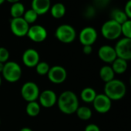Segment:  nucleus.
I'll list each match as a JSON object with an SVG mask.
<instances>
[{"label":"nucleus","instance_id":"obj_30","mask_svg":"<svg viewBox=\"0 0 131 131\" xmlns=\"http://www.w3.org/2000/svg\"><path fill=\"white\" fill-rule=\"evenodd\" d=\"M84 131H100V129L96 124L90 123V124H88L85 127Z\"/></svg>","mask_w":131,"mask_h":131},{"label":"nucleus","instance_id":"obj_12","mask_svg":"<svg viewBox=\"0 0 131 131\" xmlns=\"http://www.w3.org/2000/svg\"><path fill=\"white\" fill-rule=\"evenodd\" d=\"M26 36L35 42H42L47 37V31L42 26L33 25L29 26Z\"/></svg>","mask_w":131,"mask_h":131},{"label":"nucleus","instance_id":"obj_36","mask_svg":"<svg viewBox=\"0 0 131 131\" xmlns=\"http://www.w3.org/2000/svg\"><path fill=\"white\" fill-rule=\"evenodd\" d=\"M7 1L9 2V3H18V2H19V0H7Z\"/></svg>","mask_w":131,"mask_h":131},{"label":"nucleus","instance_id":"obj_4","mask_svg":"<svg viewBox=\"0 0 131 131\" xmlns=\"http://www.w3.org/2000/svg\"><path fill=\"white\" fill-rule=\"evenodd\" d=\"M2 73L6 81L9 83H16L19 81L22 77V69L17 62L10 61L4 64Z\"/></svg>","mask_w":131,"mask_h":131},{"label":"nucleus","instance_id":"obj_8","mask_svg":"<svg viewBox=\"0 0 131 131\" xmlns=\"http://www.w3.org/2000/svg\"><path fill=\"white\" fill-rule=\"evenodd\" d=\"M29 29V24L23 17L13 18L10 21V29L12 32L18 37L26 36Z\"/></svg>","mask_w":131,"mask_h":131},{"label":"nucleus","instance_id":"obj_3","mask_svg":"<svg viewBox=\"0 0 131 131\" xmlns=\"http://www.w3.org/2000/svg\"><path fill=\"white\" fill-rule=\"evenodd\" d=\"M101 34L108 40L118 39L122 35L121 25L112 19H109L102 25Z\"/></svg>","mask_w":131,"mask_h":131},{"label":"nucleus","instance_id":"obj_31","mask_svg":"<svg viewBox=\"0 0 131 131\" xmlns=\"http://www.w3.org/2000/svg\"><path fill=\"white\" fill-rule=\"evenodd\" d=\"M95 1L100 7H105L109 4L110 0H95Z\"/></svg>","mask_w":131,"mask_h":131},{"label":"nucleus","instance_id":"obj_29","mask_svg":"<svg viewBox=\"0 0 131 131\" xmlns=\"http://www.w3.org/2000/svg\"><path fill=\"white\" fill-rule=\"evenodd\" d=\"M123 11L126 13L127 18L129 19H131V0H128L126 3Z\"/></svg>","mask_w":131,"mask_h":131},{"label":"nucleus","instance_id":"obj_23","mask_svg":"<svg viewBox=\"0 0 131 131\" xmlns=\"http://www.w3.org/2000/svg\"><path fill=\"white\" fill-rule=\"evenodd\" d=\"M77 116L82 119V120H88L92 117V110L90 107L88 106H79L77 110Z\"/></svg>","mask_w":131,"mask_h":131},{"label":"nucleus","instance_id":"obj_1","mask_svg":"<svg viewBox=\"0 0 131 131\" xmlns=\"http://www.w3.org/2000/svg\"><path fill=\"white\" fill-rule=\"evenodd\" d=\"M57 104L59 110L65 114H73L77 112L79 107L77 96L70 90L62 92L57 98Z\"/></svg>","mask_w":131,"mask_h":131},{"label":"nucleus","instance_id":"obj_22","mask_svg":"<svg viewBox=\"0 0 131 131\" xmlns=\"http://www.w3.org/2000/svg\"><path fill=\"white\" fill-rule=\"evenodd\" d=\"M25 6L23 3L18 2L13 3L10 8V15L13 18H19L23 17L25 13Z\"/></svg>","mask_w":131,"mask_h":131},{"label":"nucleus","instance_id":"obj_37","mask_svg":"<svg viewBox=\"0 0 131 131\" xmlns=\"http://www.w3.org/2000/svg\"><path fill=\"white\" fill-rule=\"evenodd\" d=\"M5 1H6V0H0V6H1L2 4H3Z\"/></svg>","mask_w":131,"mask_h":131},{"label":"nucleus","instance_id":"obj_32","mask_svg":"<svg viewBox=\"0 0 131 131\" xmlns=\"http://www.w3.org/2000/svg\"><path fill=\"white\" fill-rule=\"evenodd\" d=\"M83 52L86 55H90L93 52V47H92V46H83Z\"/></svg>","mask_w":131,"mask_h":131},{"label":"nucleus","instance_id":"obj_14","mask_svg":"<svg viewBox=\"0 0 131 131\" xmlns=\"http://www.w3.org/2000/svg\"><path fill=\"white\" fill-rule=\"evenodd\" d=\"M39 105L45 108L52 107L57 102V96L54 91L51 90H46L39 93Z\"/></svg>","mask_w":131,"mask_h":131},{"label":"nucleus","instance_id":"obj_7","mask_svg":"<svg viewBox=\"0 0 131 131\" xmlns=\"http://www.w3.org/2000/svg\"><path fill=\"white\" fill-rule=\"evenodd\" d=\"M39 89L36 83L33 82H26L21 89V94L23 98L29 102L36 101L39 96Z\"/></svg>","mask_w":131,"mask_h":131},{"label":"nucleus","instance_id":"obj_38","mask_svg":"<svg viewBox=\"0 0 131 131\" xmlns=\"http://www.w3.org/2000/svg\"><path fill=\"white\" fill-rule=\"evenodd\" d=\"M2 84V79H1V77H0V86Z\"/></svg>","mask_w":131,"mask_h":131},{"label":"nucleus","instance_id":"obj_17","mask_svg":"<svg viewBox=\"0 0 131 131\" xmlns=\"http://www.w3.org/2000/svg\"><path fill=\"white\" fill-rule=\"evenodd\" d=\"M111 67L115 74H123L127 70L128 62L126 60L117 57L111 63Z\"/></svg>","mask_w":131,"mask_h":131},{"label":"nucleus","instance_id":"obj_5","mask_svg":"<svg viewBox=\"0 0 131 131\" xmlns=\"http://www.w3.org/2000/svg\"><path fill=\"white\" fill-rule=\"evenodd\" d=\"M55 36L61 42L71 43L77 37V32L72 26L62 24L57 27L55 32Z\"/></svg>","mask_w":131,"mask_h":131},{"label":"nucleus","instance_id":"obj_41","mask_svg":"<svg viewBox=\"0 0 131 131\" xmlns=\"http://www.w3.org/2000/svg\"><path fill=\"white\" fill-rule=\"evenodd\" d=\"M94 1H95V0H94Z\"/></svg>","mask_w":131,"mask_h":131},{"label":"nucleus","instance_id":"obj_26","mask_svg":"<svg viewBox=\"0 0 131 131\" xmlns=\"http://www.w3.org/2000/svg\"><path fill=\"white\" fill-rule=\"evenodd\" d=\"M49 69H50L49 65L46 62H39L36 67V73L40 76L47 75Z\"/></svg>","mask_w":131,"mask_h":131},{"label":"nucleus","instance_id":"obj_28","mask_svg":"<svg viewBox=\"0 0 131 131\" xmlns=\"http://www.w3.org/2000/svg\"><path fill=\"white\" fill-rule=\"evenodd\" d=\"M9 58V50L5 47H0V62L6 63Z\"/></svg>","mask_w":131,"mask_h":131},{"label":"nucleus","instance_id":"obj_21","mask_svg":"<svg viewBox=\"0 0 131 131\" xmlns=\"http://www.w3.org/2000/svg\"><path fill=\"white\" fill-rule=\"evenodd\" d=\"M96 95L97 93L94 89H93L92 87H86L82 90L80 93V97L83 102L90 103L93 102Z\"/></svg>","mask_w":131,"mask_h":131},{"label":"nucleus","instance_id":"obj_27","mask_svg":"<svg viewBox=\"0 0 131 131\" xmlns=\"http://www.w3.org/2000/svg\"><path fill=\"white\" fill-rule=\"evenodd\" d=\"M121 31L125 38L131 39V19H127L121 25Z\"/></svg>","mask_w":131,"mask_h":131},{"label":"nucleus","instance_id":"obj_33","mask_svg":"<svg viewBox=\"0 0 131 131\" xmlns=\"http://www.w3.org/2000/svg\"><path fill=\"white\" fill-rule=\"evenodd\" d=\"M95 9L92 6H89L86 9V13L89 17H93L95 15Z\"/></svg>","mask_w":131,"mask_h":131},{"label":"nucleus","instance_id":"obj_34","mask_svg":"<svg viewBox=\"0 0 131 131\" xmlns=\"http://www.w3.org/2000/svg\"><path fill=\"white\" fill-rule=\"evenodd\" d=\"M19 131H32V130L29 127H24V128H22Z\"/></svg>","mask_w":131,"mask_h":131},{"label":"nucleus","instance_id":"obj_11","mask_svg":"<svg viewBox=\"0 0 131 131\" xmlns=\"http://www.w3.org/2000/svg\"><path fill=\"white\" fill-rule=\"evenodd\" d=\"M98 37V33L95 28L86 26L83 28L79 35L80 42L83 46H93Z\"/></svg>","mask_w":131,"mask_h":131},{"label":"nucleus","instance_id":"obj_9","mask_svg":"<svg viewBox=\"0 0 131 131\" xmlns=\"http://www.w3.org/2000/svg\"><path fill=\"white\" fill-rule=\"evenodd\" d=\"M93 104L95 110L97 113L103 114L110 110L112 106V100L104 93H100L96 95Z\"/></svg>","mask_w":131,"mask_h":131},{"label":"nucleus","instance_id":"obj_39","mask_svg":"<svg viewBox=\"0 0 131 131\" xmlns=\"http://www.w3.org/2000/svg\"><path fill=\"white\" fill-rule=\"evenodd\" d=\"M129 84H130V86H131V76H130V78H129Z\"/></svg>","mask_w":131,"mask_h":131},{"label":"nucleus","instance_id":"obj_15","mask_svg":"<svg viewBox=\"0 0 131 131\" xmlns=\"http://www.w3.org/2000/svg\"><path fill=\"white\" fill-rule=\"evenodd\" d=\"M22 59L27 67H36L39 62V54L34 49H28L23 52Z\"/></svg>","mask_w":131,"mask_h":131},{"label":"nucleus","instance_id":"obj_24","mask_svg":"<svg viewBox=\"0 0 131 131\" xmlns=\"http://www.w3.org/2000/svg\"><path fill=\"white\" fill-rule=\"evenodd\" d=\"M26 111L29 116H36L40 112V105L36 101L29 102L26 106Z\"/></svg>","mask_w":131,"mask_h":131},{"label":"nucleus","instance_id":"obj_13","mask_svg":"<svg viewBox=\"0 0 131 131\" xmlns=\"http://www.w3.org/2000/svg\"><path fill=\"white\" fill-rule=\"evenodd\" d=\"M99 58L106 63H112L116 58V52L114 47L109 45H103L98 50Z\"/></svg>","mask_w":131,"mask_h":131},{"label":"nucleus","instance_id":"obj_25","mask_svg":"<svg viewBox=\"0 0 131 131\" xmlns=\"http://www.w3.org/2000/svg\"><path fill=\"white\" fill-rule=\"evenodd\" d=\"M23 18L29 23V24H32V23H34L37 18H38V14L32 9H28L25 12Z\"/></svg>","mask_w":131,"mask_h":131},{"label":"nucleus","instance_id":"obj_40","mask_svg":"<svg viewBox=\"0 0 131 131\" xmlns=\"http://www.w3.org/2000/svg\"><path fill=\"white\" fill-rule=\"evenodd\" d=\"M0 123H1V120H0Z\"/></svg>","mask_w":131,"mask_h":131},{"label":"nucleus","instance_id":"obj_19","mask_svg":"<svg viewBox=\"0 0 131 131\" xmlns=\"http://www.w3.org/2000/svg\"><path fill=\"white\" fill-rule=\"evenodd\" d=\"M110 19L122 25L129 19L127 18L126 13H124V11L123 9L116 8V9H113L110 13Z\"/></svg>","mask_w":131,"mask_h":131},{"label":"nucleus","instance_id":"obj_16","mask_svg":"<svg viewBox=\"0 0 131 131\" xmlns=\"http://www.w3.org/2000/svg\"><path fill=\"white\" fill-rule=\"evenodd\" d=\"M32 9H33L38 16L46 14L51 8L50 0H32Z\"/></svg>","mask_w":131,"mask_h":131},{"label":"nucleus","instance_id":"obj_20","mask_svg":"<svg viewBox=\"0 0 131 131\" xmlns=\"http://www.w3.org/2000/svg\"><path fill=\"white\" fill-rule=\"evenodd\" d=\"M51 15L55 19H61L66 14V7L62 3H56L50 8Z\"/></svg>","mask_w":131,"mask_h":131},{"label":"nucleus","instance_id":"obj_2","mask_svg":"<svg viewBox=\"0 0 131 131\" xmlns=\"http://www.w3.org/2000/svg\"><path fill=\"white\" fill-rule=\"evenodd\" d=\"M126 93V84L120 80L113 79L106 83L104 86V94L112 101L122 100Z\"/></svg>","mask_w":131,"mask_h":131},{"label":"nucleus","instance_id":"obj_10","mask_svg":"<svg viewBox=\"0 0 131 131\" xmlns=\"http://www.w3.org/2000/svg\"><path fill=\"white\" fill-rule=\"evenodd\" d=\"M47 77L49 81L52 83L60 84L67 80V73L65 68L61 66H54L50 67Z\"/></svg>","mask_w":131,"mask_h":131},{"label":"nucleus","instance_id":"obj_18","mask_svg":"<svg viewBox=\"0 0 131 131\" xmlns=\"http://www.w3.org/2000/svg\"><path fill=\"white\" fill-rule=\"evenodd\" d=\"M100 77L105 83L115 79V73L113 72L111 66L105 65L100 68Z\"/></svg>","mask_w":131,"mask_h":131},{"label":"nucleus","instance_id":"obj_35","mask_svg":"<svg viewBox=\"0 0 131 131\" xmlns=\"http://www.w3.org/2000/svg\"><path fill=\"white\" fill-rule=\"evenodd\" d=\"M4 64L5 63L0 62V73H3V68H4Z\"/></svg>","mask_w":131,"mask_h":131},{"label":"nucleus","instance_id":"obj_6","mask_svg":"<svg viewBox=\"0 0 131 131\" xmlns=\"http://www.w3.org/2000/svg\"><path fill=\"white\" fill-rule=\"evenodd\" d=\"M116 56L118 58L123 59L131 60V39L121 38L119 39L114 46Z\"/></svg>","mask_w":131,"mask_h":131}]
</instances>
